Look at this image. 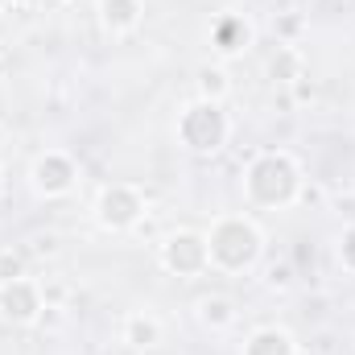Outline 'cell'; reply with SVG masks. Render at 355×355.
<instances>
[{"instance_id":"obj_1","label":"cell","mask_w":355,"mask_h":355,"mask_svg":"<svg viewBox=\"0 0 355 355\" xmlns=\"http://www.w3.org/2000/svg\"><path fill=\"white\" fill-rule=\"evenodd\" d=\"M207 252H211V261L219 268H248L257 261V252H261V232L248 223V219H219L215 227H211V236H207Z\"/></svg>"},{"instance_id":"obj_2","label":"cell","mask_w":355,"mask_h":355,"mask_svg":"<svg viewBox=\"0 0 355 355\" xmlns=\"http://www.w3.org/2000/svg\"><path fill=\"white\" fill-rule=\"evenodd\" d=\"M297 194V166L285 153H265L248 170V198L261 207H285Z\"/></svg>"},{"instance_id":"obj_3","label":"cell","mask_w":355,"mask_h":355,"mask_svg":"<svg viewBox=\"0 0 355 355\" xmlns=\"http://www.w3.org/2000/svg\"><path fill=\"white\" fill-rule=\"evenodd\" d=\"M178 137H182L194 153H215V149L227 141V116H223V107L211 103V99L190 103V107L182 112V120H178Z\"/></svg>"},{"instance_id":"obj_4","label":"cell","mask_w":355,"mask_h":355,"mask_svg":"<svg viewBox=\"0 0 355 355\" xmlns=\"http://www.w3.org/2000/svg\"><path fill=\"white\" fill-rule=\"evenodd\" d=\"M141 211H145V202H141V194H137L132 186H124V182H116V186H107V190L99 194V202H95V215H99V223H103V227H112V232H124V227H137V219H141Z\"/></svg>"},{"instance_id":"obj_5","label":"cell","mask_w":355,"mask_h":355,"mask_svg":"<svg viewBox=\"0 0 355 355\" xmlns=\"http://www.w3.org/2000/svg\"><path fill=\"white\" fill-rule=\"evenodd\" d=\"M162 261L170 272L178 277H194V272H202V268L211 265V252H207V236H198V232H178L166 240V248H162Z\"/></svg>"},{"instance_id":"obj_6","label":"cell","mask_w":355,"mask_h":355,"mask_svg":"<svg viewBox=\"0 0 355 355\" xmlns=\"http://www.w3.org/2000/svg\"><path fill=\"white\" fill-rule=\"evenodd\" d=\"M0 314L8 322H33L42 314V289L33 281H25V277L4 281L0 285Z\"/></svg>"},{"instance_id":"obj_7","label":"cell","mask_w":355,"mask_h":355,"mask_svg":"<svg viewBox=\"0 0 355 355\" xmlns=\"http://www.w3.org/2000/svg\"><path fill=\"white\" fill-rule=\"evenodd\" d=\"M33 186L42 190V194H67L71 186H75V166H71V157H62V153H46V157H37L33 162Z\"/></svg>"},{"instance_id":"obj_8","label":"cell","mask_w":355,"mask_h":355,"mask_svg":"<svg viewBox=\"0 0 355 355\" xmlns=\"http://www.w3.org/2000/svg\"><path fill=\"white\" fill-rule=\"evenodd\" d=\"M124 343L137 347V352L157 347V343H162V327H157V318H153V314H132V318L124 322Z\"/></svg>"},{"instance_id":"obj_9","label":"cell","mask_w":355,"mask_h":355,"mask_svg":"<svg viewBox=\"0 0 355 355\" xmlns=\"http://www.w3.org/2000/svg\"><path fill=\"white\" fill-rule=\"evenodd\" d=\"M211 37H215V50L219 54H236L240 46H248V25L240 21V17H223V21H215V29H211Z\"/></svg>"},{"instance_id":"obj_10","label":"cell","mask_w":355,"mask_h":355,"mask_svg":"<svg viewBox=\"0 0 355 355\" xmlns=\"http://www.w3.org/2000/svg\"><path fill=\"white\" fill-rule=\"evenodd\" d=\"M244 355H297V352H293V339H289L285 331L265 327V331H257V335L248 339Z\"/></svg>"},{"instance_id":"obj_11","label":"cell","mask_w":355,"mask_h":355,"mask_svg":"<svg viewBox=\"0 0 355 355\" xmlns=\"http://www.w3.org/2000/svg\"><path fill=\"white\" fill-rule=\"evenodd\" d=\"M99 12L107 29H132L141 21V0H103Z\"/></svg>"},{"instance_id":"obj_12","label":"cell","mask_w":355,"mask_h":355,"mask_svg":"<svg viewBox=\"0 0 355 355\" xmlns=\"http://www.w3.org/2000/svg\"><path fill=\"white\" fill-rule=\"evenodd\" d=\"M268 75L281 79V83H297V79H302V58H297V50H277V58L268 62Z\"/></svg>"},{"instance_id":"obj_13","label":"cell","mask_w":355,"mask_h":355,"mask_svg":"<svg viewBox=\"0 0 355 355\" xmlns=\"http://www.w3.org/2000/svg\"><path fill=\"white\" fill-rule=\"evenodd\" d=\"M202 322L207 327H227L232 318H236V310H232V302L227 297H202Z\"/></svg>"},{"instance_id":"obj_14","label":"cell","mask_w":355,"mask_h":355,"mask_svg":"<svg viewBox=\"0 0 355 355\" xmlns=\"http://www.w3.org/2000/svg\"><path fill=\"white\" fill-rule=\"evenodd\" d=\"M198 91H202V99L219 103V99L227 95V75H223L219 67H207V71H198Z\"/></svg>"},{"instance_id":"obj_15","label":"cell","mask_w":355,"mask_h":355,"mask_svg":"<svg viewBox=\"0 0 355 355\" xmlns=\"http://www.w3.org/2000/svg\"><path fill=\"white\" fill-rule=\"evenodd\" d=\"M339 257H343V265L355 268V223L343 232V240H339Z\"/></svg>"},{"instance_id":"obj_16","label":"cell","mask_w":355,"mask_h":355,"mask_svg":"<svg viewBox=\"0 0 355 355\" xmlns=\"http://www.w3.org/2000/svg\"><path fill=\"white\" fill-rule=\"evenodd\" d=\"M0 277H4V281H17V277H21V257H17V252H4V257H0Z\"/></svg>"},{"instance_id":"obj_17","label":"cell","mask_w":355,"mask_h":355,"mask_svg":"<svg viewBox=\"0 0 355 355\" xmlns=\"http://www.w3.org/2000/svg\"><path fill=\"white\" fill-rule=\"evenodd\" d=\"M268 285H289V268H268Z\"/></svg>"},{"instance_id":"obj_18","label":"cell","mask_w":355,"mask_h":355,"mask_svg":"<svg viewBox=\"0 0 355 355\" xmlns=\"http://www.w3.org/2000/svg\"><path fill=\"white\" fill-rule=\"evenodd\" d=\"M302 355H310V352H302Z\"/></svg>"},{"instance_id":"obj_19","label":"cell","mask_w":355,"mask_h":355,"mask_svg":"<svg viewBox=\"0 0 355 355\" xmlns=\"http://www.w3.org/2000/svg\"><path fill=\"white\" fill-rule=\"evenodd\" d=\"M25 4H29V0H25Z\"/></svg>"}]
</instances>
